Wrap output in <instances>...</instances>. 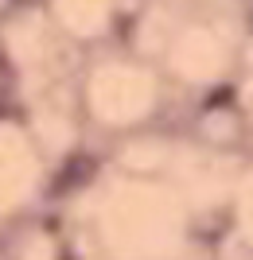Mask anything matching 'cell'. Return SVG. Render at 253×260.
<instances>
[{"label": "cell", "instance_id": "obj_1", "mask_svg": "<svg viewBox=\"0 0 253 260\" xmlns=\"http://www.w3.org/2000/svg\"><path fill=\"white\" fill-rule=\"evenodd\" d=\"M94 171H98V163L90 159V155H74V159H66V167H63V175H59L55 190H74V186L90 183Z\"/></svg>", "mask_w": 253, "mask_h": 260}]
</instances>
